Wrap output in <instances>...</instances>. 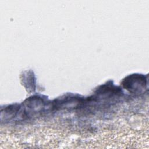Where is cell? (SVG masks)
Wrapping results in <instances>:
<instances>
[{"mask_svg": "<svg viewBox=\"0 0 149 149\" xmlns=\"http://www.w3.org/2000/svg\"><path fill=\"white\" fill-rule=\"evenodd\" d=\"M123 85L130 91L136 93L145 87L146 80L143 76L136 74L126 77L123 81Z\"/></svg>", "mask_w": 149, "mask_h": 149, "instance_id": "1", "label": "cell"}]
</instances>
